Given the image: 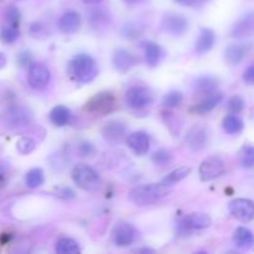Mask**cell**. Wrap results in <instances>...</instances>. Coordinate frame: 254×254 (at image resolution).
Segmentation results:
<instances>
[{"mask_svg": "<svg viewBox=\"0 0 254 254\" xmlns=\"http://www.w3.org/2000/svg\"><path fill=\"white\" fill-rule=\"evenodd\" d=\"M72 180L84 191H96L101 186V178L92 166L87 164H77L72 169Z\"/></svg>", "mask_w": 254, "mask_h": 254, "instance_id": "obj_3", "label": "cell"}, {"mask_svg": "<svg viewBox=\"0 0 254 254\" xmlns=\"http://www.w3.org/2000/svg\"><path fill=\"white\" fill-rule=\"evenodd\" d=\"M135 252H138V253H153L154 251L153 250H148V248H144V250H136Z\"/></svg>", "mask_w": 254, "mask_h": 254, "instance_id": "obj_48", "label": "cell"}, {"mask_svg": "<svg viewBox=\"0 0 254 254\" xmlns=\"http://www.w3.org/2000/svg\"><path fill=\"white\" fill-rule=\"evenodd\" d=\"M170 193V188L165 184H145L131 189L128 200L136 206H149L168 197Z\"/></svg>", "mask_w": 254, "mask_h": 254, "instance_id": "obj_1", "label": "cell"}, {"mask_svg": "<svg viewBox=\"0 0 254 254\" xmlns=\"http://www.w3.org/2000/svg\"><path fill=\"white\" fill-rule=\"evenodd\" d=\"M210 140V134L207 128L202 124H195L189 129L185 136V141L189 148L193 151H200L205 148Z\"/></svg>", "mask_w": 254, "mask_h": 254, "instance_id": "obj_8", "label": "cell"}, {"mask_svg": "<svg viewBox=\"0 0 254 254\" xmlns=\"http://www.w3.org/2000/svg\"><path fill=\"white\" fill-rule=\"evenodd\" d=\"M81 26V16L77 11H67L60 17L59 21V29L61 30V32L64 34L69 35V34H74L77 30L79 29Z\"/></svg>", "mask_w": 254, "mask_h": 254, "instance_id": "obj_20", "label": "cell"}, {"mask_svg": "<svg viewBox=\"0 0 254 254\" xmlns=\"http://www.w3.org/2000/svg\"><path fill=\"white\" fill-rule=\"evenodd\" d=\"M228 210L241 222H251L254 220V201L250 198H236L231 201Z\"/></svg>", "mask_w": 254, "mask_h": 254, "instance_id": "obj_10", "label": "cell"}, {"mask_svg": "<svg viewBox=\"0 0 254 254\" xmlns=\"http://www.w3.org/2000/svg\"><path fill=\"white\" fill-rule=\"evenodd\" d=\"M218 82L217 78L211 76H203V77H198L197 79L195 81V88L197 89L198 92L201 93H213L216 89L218 88Z\"/></svg>", "mask_w": 254, "mask_h": 254, "instance_id": "obj_27", "label": "cell"}, {"mask_svg": "<svg viewBox=\"0 0 254 254\" xmlns=\"http://www.w3.org/2000/svg\"><path fill=\"white\" fill-rule=\"evenodd\" d=\"M17 61H19V64H21V66H26V64H29L30 62H31V54L30 52H21V54L19 55V57H17Z\"/></svg>", "mask_w": 254, "mask_h": 254, "instance_id": "obj_42", "label": "cell"}, {"mask_svg": "<svg viewBox=\"0 0 254 254\" xmlns=\"http://www.w3.org/2000/svg\"><path fill=\"white\" fill-rule=\"evenodd\" d=\"M59 193H60V196H61V197H64V198L74 197V192L71 190V189L64 188V189H62V190H60Z\"/></svg>", "mask_w": 254, "mask_h": 254, "instance_id": "obj_43", "label": "cell"}, {"mask_svg": "<svg viewBox=\"0 0 254 254\" xmlns=\"http://www.w3.org/2000/svg\"><path fill=\"white\" fill-rule=\"evenodd\" d=\"M25 183H26L27 188L30 189L40 188V186L45 183L44 171H42L41 169H31V170L26 174Z\"/></svg>", "mask_w": 254, "mask_h": 254, "instance_id": "obj_30", "label": "cell"}, {"mask_svg": "<svg viewBox=\"0 0 254 254\" xmlns=\"http://www.w3.org/2000/svg\"><path fill=\"white\" fill-rule=\"evenodd\" d=\"M50 79H51V72L44 64L36 62V64H30L27 82L31 88L42 91L49 86Z\"/></svg>", "mask_w": 254, "mask_h": 254, "instance_id": "obj_7", "label": "cell"}, {"mask_svg": "<svg viewBox=\"0 0 254 254\" xmlns=\"http://www.w3.org/2000/svg\"><path fill=\"white\" fill-rule=\"evenodd\" d=\"M5 20L9 25H12V26H19L20 22V11L16 6L14 5H10L9 7H6L5 10Z\"/></svg>", "mask_w": 254, "mask_h": 254, "instance_id": "obj_38", "label": "cell"}, {"mask_svg": "<svg viewBox=\"0 0 254 254\" xmlns=\"http://www.w3.org/2000/svg\"><path fill=\"white\" fill-rule=\"evenodd\" d=\"M127 144L130 148V150L133 151L135 155L143 156L150 149V140H149V135L145 131H134V133L129 134L128 138H127Z\"/></svg>", "mask_w": 254, "mask_h": 254, "instance_id": "obj_16", "label": "cell"}, {"mask_svg": "<svg viewBox=\"0 0 254 254\" xmlns=\"http://www.w3.org/2000/svg\"><path fill=\"white\" fill-rule=\"evenodd\" d=\"M243 81L250 86H254V64L248 67L243 73Z\"/></svg>", "mask_w": 254, "mask_h": 254, "instance_id": "obj_40", "label": "cell"}, {"mask_svg": "<svg viewBox=\"0 0 254 254\" xmlns=\"http://www.w3.org/2000/svg\"><path fill=\"white\" fill-rule=\"evenodd\" d=\"M233 242L241 250H251L254 247V235L246 227H238L233 233Z\"/></svg>", "mask_w": 254, "mask_h": 254, "instance_id": "obj_21", "label": "cell"}, {"mask_svg": "<svg viewBox=\"0 0 254 254\" xmlns=\"http://www.w3.org/2000/svg\"><path fill=\"white\" fill-rule=\"evenodd\" d=\"M145 32V26L140 22H130L127 24L122 30V34L127 39H138Z\"/></svg>", "mask_w": 254, "mask_h": 254, "instance_id": "obj_31", "label": "cell"}, {"mask_svg": "<svg viewBox=\"0 0 254 254\" xmlns=\"http://www.w3.org/2000/svg\"><path fill=\"white\" fill-rule=\"evenodd\" d=\"M250 45L246 44H233L227 46L225 50V60L231 66H237L245 60L247 54L250 52Z\"/></svg>", "mask_w": 254, "mask_h": 254, "instance_id": "obj_19", "label": "cell"}, {"mask_svg": "<svg viewBox=\"0 0 254 254\" xmlns=\"http://www.w3.org/2000/svg\"><path fill=\"white\" fill-rule=\"evenodd\" d=\"M32 113L29 108L22 106H16L10 108L5 114V124L10 129H17L26 127L31 123Z\"/></svg>", "mask_w": 254, "mask_h": 254, "instance_id": "obj_9", "label": "cell"}, {"mask_svg": "<svg viewBox=\"0 0 254 254\" xmlns=\"http://www.w3.org/2000/svg\"><path fill=\"white\" fill-rule=\"evenodd\" d=\"M79 153H81L82 156H92L94 153H96V149H94V146L92 145L91 143H87V141H84V143H82L81 145H79Z\"/></svg>", "mask_w": 254, "mask_h": 254, "instance_id": "obj_39", "label": "cell"}, {"mask_svg": "<svg viewBox=\"0 0 254 254\" xmlns=\"http://www.w3.org/2000/svg\"><path fill=\"white\" fill-rule=\"evenodd\" d=\"M245 107H246V102L241 96H232L230 99H228L227 108L228 111H230V113L232 114L242 113Z\"/></svg>", "mask_w": 254, "mask_h": 254, "instance_id": "obj_37", "label": "cell"}, {"mask_svg": "<svg viewBox=\"0 0 254 254\" xmlns=\"http://www.w3.org/2000/svg\"><path fill=\"white\" fill-rule=\"evenodd\" d=\"M216 42V35L212 30L210 29H202L198 36L197 42H196V51L198 54H206V52L211 51Z\"/></svg>", "mask_w": 254, "mask_h": 254, "instance_id": "obj_22", "label": "cell"}, {"mask_svg": "<svg viewBox=\"0 0 254 254\" xmlns=\"http://www.w3.org/2000/svg\"><path fill=\"white\" fill-rule=\"evenodd\" d=\"M84 4H98V2L103 1V0H81Z\"/></svg>", "mask_w": 254, "mask_h": 254, "instance_id": "obj_46", "label": "cell"}, {"mask_svg": "<svg viewBox=\"0 0 254 254\" xmlns=\"http://www.w3.org/2000/svg\"><path fill=\"white\" fill-rule=\"evenodd\" d=\"M87 19H88L91 29L97 32H102L107 30L111 26L112 22V17L109 12H107L104 9H101V7H94V9L89 10Z\"/></svg>", "mask_w": 254, "mask_h": 254, "instance_id": "obj_17", "label": "cell"}, {"mask_svg": "<svg viewBox=\"0 0 254 254\" xmlns=\"http://www.w3.org/2000/svg\"><path fill=\"white\" fill-rule=\"evenodd\" d=\"M123 1L129 5H136V4H141V2L146 1V0H123Z\"/></svg>", "mask_w": 254, "mask_h": 254, "instance_id": "obj_45", "label": "cell"}, {"mask_svg": "<svg viewBox=\"0 0 254 254\" xmlns=\"http://www.w3.org/2000/svg\"><path fill=\"white\" fill-rule=\"evenodd\" d=\"M176 1L181 5H185V6L200 7L202 5H205L208 0H176Z\"/></svg>", "mask_w": 254, "mask_h": 254, "instance_id": "obj_41", "label": "cell"}, {"mask_svg": "<svg viewBox=\"0 0 254 254\" xmlns=\"http://www.w3.org/2000/svg\"><path fill=\"white\" fill-rule=\"evenodd\" d=\"M69 77L78 83L92 82L98 74V66L96 60L87 54H79L68 62Z\"/></svg>", "mask_w": 254, "mask_h": 254, "instance_id": "obj_2", "label": "cell"}, {"mask_svg": "<svg viewBox=\"0 0 254 254\" xmlns=\"http://www.w3.org/2000/svg\"><path fill=\"white\" fill-rule=\"evenodd\" d=\"M231 35L236 39L254 36V11L243 15L231 30Z\"/></svg>", "mask_w": 254, "mask_h": 254, "instance_id": "obj_15", "label": "cell"}, {"mask_svg": "<svg viewBox=\"0 0 254 254\" xmlns=\"http://www.w3.org/2000/svg\"><path fill=\"white\" fill-rule=\"evenodd\" d=\"M223 94L222 93H211L208 97H206L203 101H201L197 106L195 107V112L198 114H207L212 112L218 104L222 102Z\"/></svg>", "mask_w": 254, "mask_h": 254, "instance_id": "obj_25", "label": "cell"}, {"mask_svg": "<svg viewBox=\"0 0 254 254\" xmlns=\"http://www.w3.org/2000/svg\"><path fill=\"white\" fill-rule=\"evenodd\" d=\"M190 173H191V168H189V166H180V168L175 169V170L171 171L170 174H168V175L163 179L161 183L165 184V185L168 186H173L175 185V184L183 181L184 179L188 178V176L190 175Z\"/></svg>", "mask_w": 254, "mask_h": 254, "instance_id": "obj_28", "label": "cell"}, {"mask_svg": "<svg viewBox=\"0 0 254 254\" xmlns=\"http://www.w3.org/2000/svg\"><path fill=\"white\" fill-rule=\"evenodd\" d=\"M17 151L22 155H27V154L32 153L36 148V143L34 141V139L29 138V136H24V138L20 139L16 144Z\"/></svg>", "mask_w": 254, "mask_h": 254, "instance_id": "obj_36", "label": "cell"}, {"mask_svg": "<svg viewBox=\"0 0 254 254\" xmlns=\"http://www.w3.org/2000/svg\"><path fill=\"white\" fill-rule=\"evenodd\" d=\"M4 179H5V170L1 168V166H0V184L4 181Z\"/></svg>", "mask_w": 254, "mask_h": 254, "instance_id": "obj_47", "label": "cell"}, {"mask_svg": "<svg viewBox=\"0 0 254 254\" xmlns=\"http://www.w3.org/2000/svg\"><path fill=\"white\" fill-rule=\"evenodd\" d=\"M135 228L128 222H118L112 231V238L118 247H127L135 240Z\"/></svg>", "mask_w": 254, "mask_h": 254, "instance_id": "obj_12", "label": "cell"}, {"mask_svg": "<svg viewBox=\"0 0 254 254\" xmlns=\"http://www.w3.org/2000/svg\"><path fill=\"white\" fill-rule=\"evenodd\" d=\"M241 164L246 169L254 168V145H245L241 150Z\"/></svg>", "mask_w": 254, "mask_h": 254, "instance_id": "obj_35", "label": "cell"}, {"mask_svg": "<svg viewBox=\"0 0 254 254\" xmlns=\"http://www.w3.org/2000/svg\"><path fill=\"white\" fill-rule=\"evenodd\" d=\"M184 96L180 91H171L163 98V106L165 108H178L183 104Z\"/></svg>", "mask_w": 254, "mask_h": 254, "instance_id": "obj_32", "label": "cell"}, {"mask_svg": "<svg viewBox=\"0 0 254 254\" xmlns=\"http://www.w3.org/2000/svg\"><path fill=\"white\" fill-rule=\"evenodd\" d=\"M5 64H6V57H5L2 52H0V69L4 68Z\"/></svg>", "mask_w": 254, "mask_h": 254, "instance_id": "obj_44", "label": "cell"}, {"mask_svg": "<svg viewBox=\"0 0 254 254\" xmlns=\"http://www.w3.org/2000/svg\"><path fill=\"white\" fill-rule=\"evenodd\" d=\"M126 124L121 121H109L102 128V135L111 144L121 143L126 136Z\"/></svg>", "mask_w": 254, "mask_h": 254, "instance_id": "obj_14", "label": "cell"}, {"mask_svg": "<svg viewBox=\"0 0 254 254\" xmlns=\"http://www.w3.org/2000/svg\"><path fill=\"white\" fill-rule=\"evenodd\" d=\"M124 98H126L127 106L131 109H135V111L148 108L154 101L153 92L146 87L141 86H133L127 89Z\"/></svg>", "mask_w": 254, "mask_h": 254, "instance_id": "obj_5", "label": "cell"}, {"mask_svg": "<svg viewBox=\"0 0 254 254\" xmlns=\"http://www.w3.org/2000/svg\"><path fill=\"white\" fill-rule=\"evenodd\" d=\"M19 29L16 26H12V25L7 24L0 31V39L5 44H12V42H15L19 39Z\"/></svg>", "mask_w": 254, "mask_h": 254, "instance_id": "obj_34", "label": "cell"}, {"mask_svg": "<svg viewBox=\"0 0 254 254\" xmlns=\"http://www.w3.org/2000/svg\"><path fill=\"white\" fill-rule=\"evenodd\" d=\"M55 250L59 254H77L79 252V247L76 241L67 237L57 241Z\"/></svg>", "mask_w": 254, "mask_h": 254, "instance_id": "obj_29", "label": "cell"}, {"mask_svg": "<svg viewBox=\"0 0 254 254\" xmlns=\"http://www.w3.org/2000/svg\"><path fill=\"white\" fill-rule=\"evenodd\" d=\"M225 173V163L218 156H210L201 163L198 168L200 179L203 183H208L220 178Z\"/></svg>", "mask_w": 254, "mask_h": 254, "instance_id": "obj_6", "label": "cell"}, {"mask_svg": "<svg viewBox=\"0 0 254 254\" xmlns=\"http://www.w3.org/2000/svg\"><path fill=\"white\" fill-rule=\"evenodd\" d=\"M118 107L117 98L112 92L104 91L97 93L86 103V111L96 116H107L113 113Z\"/></svg>", "mask_w": 254, "mask_h": 254, "instance_id": "obj_4", "label": "cell"}, {"mask_svg": "<svg viewBox=\"0 0 254 254\" xmlns=\"http://www.w3.org/2000/svg\"><path fill=\"white\" fill-rule=\"evenodd\" d=\"M72 113L67 107L64 106H56L50 112V121L56 127H64L71 122Z\"/></svg>", "mask_w": 254, "mask_h": 254, "instance_id": "obj_23", "label": "cell"}, {"mask_svg": "<svg viewBox=\"0 0 254 254\" xmlns=\"http://www.w3.org/2000/svg\"><path fill=\"white\" fill-rule=\"evenodd\" d=\"M144 54H145V61L150 67H155L160 64L164 56L163 49L155 42H146L144 46Z\"/></svg>", "mask_w": 254, "mask_h": 254, "instance_id": "obj_24", "label": "cell"}, {"mask_svg": "<svg viewBox=\"0 0 254 254\" xmlns=\"http://www.w3.org/2000/svg\"><path fill=\"white\" fill-rule=\"evenodd\" d=\"M222 127L223 130L227 134H238L245 128V123L237 114L231 113L230 116L225 117L222 122Z\"/></svg>", "mask_w": 254, "mask_h": 254, "instance_id": "obj_26", "label": "cell"}, {"mask_svg": "<svg viewBox=\"0 0 254 254\" xmlns=\"http://www.w3.org/2000/svg\"><path fill=\"white\" fill-rule=\"evenodd\" d=\"M161 29L174 36H181L189 29V21L185 16L175 12H169L163 17L160 24Z\"/></svg>", "mask_w": 254, "mask_h": 254, "instance_id": "obj_11", "label": "cell"}, {"mask_svg": "<svg viewBox=\"0 0 254 254\" xmlns=\"http://www.w3.org/2000/svg\"><path fill=\"white\" fill-rule=\"evenodd\" d=\"M173 158L174 155L170 150H168V149H159V150H156L155 153L151 155V161H153L155 165L165 166L173 161Z\"/></svg>", "mask_w": 254, "mask_h": 254, "instance_id": "obj_33", "label": "cell"}, {"mask_svg": "<svg viewBox=\"0 0 254 254\" xmlns=\"http://www.w3.org/2000/svg\"><path fill=\"white\" fill-rule=\"evenodd\" d=\"M211 225H212V220H211L210 216L201 212L190 213L179 222V227L183 231L205 230V228L210 227Z\"/></svg>", "mask_w": 254, "mask_h": 254, "instance_id": "obj_13", "label": "cell"}, {"mask_svg": "<svg viewBox=\"0 0 254 254\" xmlns=\"http://www.w3.org/2000/svg\"><path fill=\"white\" fill-rule=\"evenodd\" d=\"M112 62H113L114 68L118 69L119 72H128L131 67L135 66L138 60H136L135 55H133L128 50L118 49L113 54Z\"/></svg>", "mask_w": 254, "mask_h": 254, "instance_id": "obj_18", "label": "cell"}]
</instances>
